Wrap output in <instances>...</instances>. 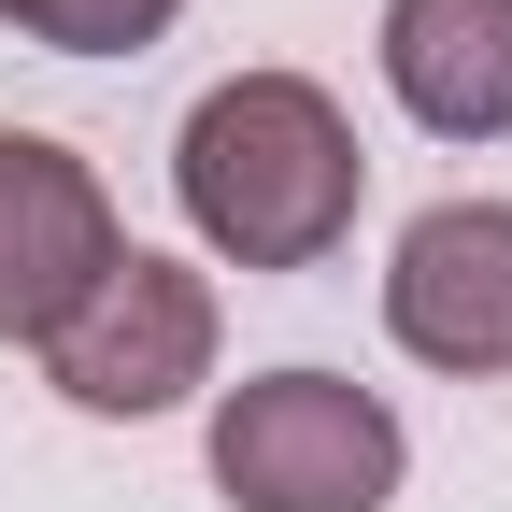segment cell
<instances>
[{"label":"cell","mask_w":512,"mask_h":512,"mask_svg":"<svg viewBox=\"0 0 512 512\" xmlns=\"http://www.w3.org/2000/svg\"><path fill=\"white\" fill-rule=\"evenodd\" d=\"M171 200L214 271H328L370 200L356 114L313 72H214L171 128Z\"/></svg>","instance_id":"1"},{"label":"cell","mask_w":512,"mask_h":512,"mask_svg":"<svg viewBox=\"0 0 512 512\" xmlns=\"http://www.w3.org/2000/svg\"><path fill=\"white\" fill-rule=\"evenodd\" d=\"M200 470H214L228 512H399V484H413V427H399L384 384L285 356V370L214 384Z\"/></svg>","instance_id":"2"},{"label":"cell","mask_w":512,"mask_h":512,"mask_svg":"<svg viewBox=\"0 0 512 512\" xmlns=\"http://www.w3.org/2000/svg\"><path fill=\"white\" fill-rule=\"evenodd\" d=\"M214 356H228L214 271L128 242L114 271L86 285V313L43 342V384H57V413H86V427H157V413H185V399L214 384Z\"/></svg>","instance_id":"3"},{"label":"cell","mask_w":512,"mask_h":512,"mask_svg":"<svg viewBox=\"0 0 512 512\" xmlns=\"http://www.w3.org/2000/svg\"><path fill=\"white\" fill-rule=\"evenodd\" d=\"M114 256H128V214H114L100 157H72L57 128H0V342L43 356Z\"/></svg>","instance_id":"4"},{"label":"cell","mask_w":512,"mask_h":512,"mask_svg":"<svg viewBox=\"0 0 512 512\" xmlns=\"http://www.w3.org/2000/svg\"><path fill=\"white\" fill-rule=\"evenodd\" d=\"M384 342L441 384L512 370V200H427L384 242Z\"/></svg>","instance_id":"5"},{"label":"cell","mask_w":512,"mask_h":512,"mask_svg":"<svg viewBox=\"0 0 512 512\" xmlns=\"http://www.w3.org/2000/svg\"><path fill=\"white\" fill-rule=\"evenodd\" d=\"M370 57L427 143H512V0H384Z\"/></svg>","instance_id":"6"},{"label":"cell","mask_w":512,"mask_h":512,"mask_svg":"<svg viewBox=\"0 0 512 512\" xmlns=\"http://www.w3.org/2000/svg\"><path fill=\"white\" fill-rule=\"evenodd\" d=\"M0 29L43 57H143L185 29V0H0Z\"/></svg>","instance_id":"7"}]
</instances>
